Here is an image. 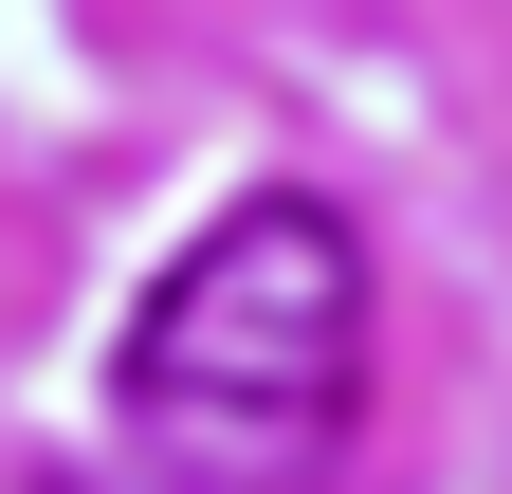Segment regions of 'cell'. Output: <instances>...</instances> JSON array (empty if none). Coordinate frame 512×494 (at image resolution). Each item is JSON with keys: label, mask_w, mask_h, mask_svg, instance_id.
<instances>
[{"label": "cell", "mask_w": 512, "mask_h": 494, "mask_svg": "<svg viewBox=\"0 0 512 494\" xmlns=\"http://www.w3.org/2000/svg\"><path fill=\"white\" fill-rule=\"evenodd\" d=\"M128 440L165 458V494H311L366 403V238L293 183L220 202L147 275V312L110 348Z\"/></svg>", "instance_id": "obj_1"}, {"label": "cell", "mask_w": 512, "mask_h": 494, "mask_svg": "<svg viewBox=\"0 0 512 494\" xmlns=\"http://www.w3.org/2000/svg\"><path fill=\"white\" fill-rule=\"evenodd\" d=\"M37 494H92V476H37Z\"/></svg>", "instance_id": "obj_2"}]
</instances>
